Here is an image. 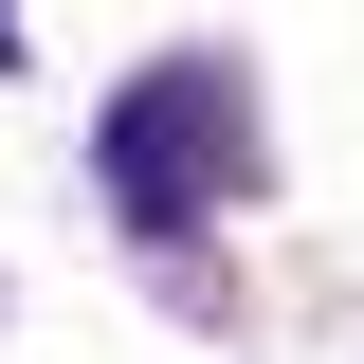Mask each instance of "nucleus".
<instances>
[{
	"label": "nucleus",
	"mask_w": 364,
	"mask_h": 364,
	"mask_svg": "<svg viewBox=\"0 0 364 364\" xmlns=\"http://www.w3.org/2000/svg\"><path fill=\"white\" fill-rule=\"evenodd\" d=\"M91 164H109L128 237H200V219H219V182L255 164V146H237V91H219V55H164V73L109 109V146H91Z\"/></svg>",
	"instance_id": "nucleus-1"
},
{
	"label": "nucleus",
	"mask_w": 364,
	"mask_h": 364,
	"mask_svg": "<svg viewBox=\"0 0 364 364\" xmlns=\"http://www.w3.org/2000/svg\"><path fill=\"white\" fill-rule=\"evenodd\" d=\"M0 73H18V18H0Z\"/></svg>",
	"instance_id": "nucleus-2"
}]
</instances>
